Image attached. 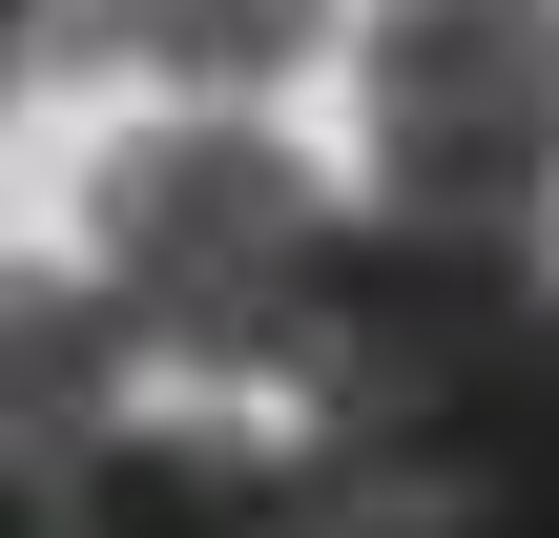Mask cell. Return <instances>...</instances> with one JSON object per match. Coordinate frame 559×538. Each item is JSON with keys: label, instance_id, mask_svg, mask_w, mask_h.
<instances>
[{"label": "cell", "instance_id": "6da1fadb", "mask_svg": "<svg viewBox=\"0 0 559 538\" xmlns=\"http://www.w3.org/2000/svg\"><path fill=\"white\" fill-rule=\"evenodd\" d=\"M332 270H353V187H332L290 124H249V104H187V124L104 145V187H83V290H104L124 373L290 394Z\"/></svg>", "mask_w": 559, "mask_h": 538}, {"label": "cell", "instance_id": "7a4b0ae2", "mask_svg": "<svg viewBox=\"0 0 559 538\" xmlns=\"http://www.w3.org/2000/svg\"><path fill=\"white\" fill-rule=\"evenodd\" d=\"M373 207L539 249V207H559V0H394L373 21Z\"/></svg>", "mask_w": 559, "mask_h": 538}, {"label": "cell", "instance_id": "3957f363", "mask_svg": "<svg viewBox=\"0 0 559 538\" xmlns=\"http://www.w3.org/2000/svg\"><path fill=\"white\" fill-rule=\"evenodd\" d=\"M373 498H415V518H477V538H559V270L477 332V373L373 456Z\"/></svg>", "mask_w": 559, "mask_h": 538}, {"label": "cell", "instance_id": "277c9868", "mask_svg": "<svg viewBox=\"0 0 559 538\" xmlns=\"http://www.w3.org/2000/svg\"><path fill=\"white\" fill-rule=\"evenodd\" d=\"M311 41H332V0H41V62H124L187 104H270Z\"/></svg>", "mask_w": 559, "mask_h": 538}, {"label": "cell", "instance_id": "5b68a950", "mask_svg": "<svg viewBox=\"0 0 559 538\" xmlns=\"http://www.w3.org/2000/svg\"><path fill=\"white\" fill-rule=\"evenodd\" d=\"M104 415H124V332H104V290H83V270H0V477L83 456Z\"/></svg>", "mask_w": 559, "mask_h": 538}, {"label": "cell", "instance_id": "8992f818", "mask_svg": "<svg viewBox=\"0 0 559 538\" xmlns=\"http://www.w3.org/2000/svg\"><path fill=\"white\" fill-rule=\"evenodd\" d=\"M21 62H41V0H0V83H21Z\"/></svg>", "mask_w": 559, "mask_h": 538}]
</instances>
